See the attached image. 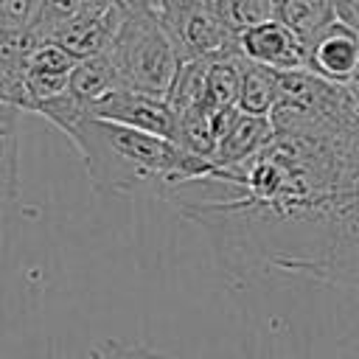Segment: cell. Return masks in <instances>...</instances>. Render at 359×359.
<instances>
[{"label":"cell","instance_id":"obj_7","mask_svg":"<svg viewBox=\"0 0 359 359\" xmlns=\"http://www.w3.org/2000/svg\"><path fill=\"white\" fill-rule=\"evenodd\" d=\"M306 70L334 84H351L359 70V28L334 20L306 50Z\"/></svg>","mask_w":359,"mask_h":359},{"label":"cell","instance_id":"obj_8","mask_svg":"<svg viewBox=\"0 0 359 359\" xmlns=\"http://www.w3.org/2000/svg\"><path fill=\"white\" fill-rule=\"evenodd\" d=\"M79 65V59L65 50L53 39H34L28 56H25V90H28V109L34 112L42 101L56 98L67 90L70 73Z\"/></svg>","mask_w":359,"mask_h":359},{"label":"cell","instance_id":"obj_13","mask_svg":"<svg viewBox=\"0 0 359 359\" xmlns=\"http://www.w3.org/2000/svg\"><path fill=\"white\" fill-rule=\"evenodd\" d=\"M241 59H244L241 53L210 59L208 79H205V98H202V107L208 112L236 107L238 87H241Z\"/></svg>","mask_w":359,"mask_h":359},{"label":"cell","instance_id":"obj_16","mask_svg":"<svg viewBox=\"0 0 359 359\" xmlns=\"http://www.w3.org/2000/svg\"><path fill=\"white\" fill-rule=\"evenodd\" d=\"M213 6L233 34L275 17V0H213Z\"/></svg>","mask_w":359,"mask_h":359},{"label":"cell","instance_id":"obj_18","mask_svg":"<svg viewBox=\"0 0 359 359\" xmlns=\"http://www.w3.org/2000/svg\"><path fill=\"white\" fill-rule=\"evenodd\" d=\"M84 359H171L165 353H157L140 342H118V339H104L98 342Z\"/></svg>","mask_w":359,"mask_h":359},{"label":"cell","instance_id":"obj_10","mask_svg":"<svg viewBox=\"0 0 359 359\" xmlns=\"http://www.w3.org/2000/svg\"><path fill=\"white\" fill-rule=\"evenodd\" d=\"M275 17L309 45L337 20V0H275Z\"/></svg>","mask_w":359,"mask_h":359},{"label":"cell","instance_id":"obj_14","mask_svg":"<svg viewBox=\"0 0 359 359\" xmlns=\"http://www.w3.org/2000/svg\"><path fill=\"white\" fill-rule=\"evenodd\" d=\"M174 143L196 157L213 160L219 137H216V126H213V112H208L205 107L188 109L182 115H177V132H174Z\"/></svg>","mask_w":359,"mask_h":359},{"label":"cell","instance_id":"obj_11","mask_svg":"<svg viewBox=\"0 0 359 359\" xmlns=\"http://www.w3.org/2000/svg\"><path fill=\"white\" fill-rule=\"evenodd\" d=\"M280 98V73L250 59H241V87H238V112L269 118Z\"/></svg>","mask_w":359,"mask_h":359},{"label":"cell","instance_id":"obj_2","mask_svg":"<svg viewBox=\"0 0 359 359\" xmlns=\"http://www.w3.org/2000/svg\"><path fill=\"white\" fill-rule=\"evenodd\" d=\"M121 87L140 90L165 98L180 67L182 53L151 6H135L126 11L109 50Z\"/></svg>","mask_w":359,"mask_h":359},{"label":"cell","instance_id":"obj_15","mask_svg":"<svg viewBox=\"0 0 359 359\" xmlns=\"http://www.w3.org/2000/svg\"><path fill=\"white\" fill-rule=\"evenodd\" d=\"M208 65H210V59H185V62H182V67H180V73H177V79H174L168 95H165L168 107H171L177 115L202 107Z\"/></svg>","mask_w":359,"mask_h":359},{"label":"cell","instance_id":"obj_5","mask_svg":"<svg viewBox=\"0 0 359 359\" xmlns=\"http://www.w3.org/2000/svg\"><path fill=\"white\" fill-rule=\"evenodd\" d=\"M126 11V6H84L73 20L59 25L50 34V39L70 50L76 59L107 53Z\"/></svg>","mask_w":359,"mask_h":359},{"label":"cell","instance_id":"obj_19","mask_svg":"<svg viewBox=\"0 0 359 359\" xmlns=\"http://www.w3.org/2000/svg\"><path fill=\"white\" fill-rule=\"evenodd\" d=\"M337 17L359 28V0H337Z\"/></svg>","mask_w":359,"mask_h":359},{"label":"cell","instance_id":"obj_1","mask_svg":"<svg viewBox=\"0 0 359 359\" xmlns=\"http://www.w3.org/2000/svg\"><path fill=\"white\" fill-rule=\"evenodd\" d=\"M67 140L79 151L90 185L98 194H157L174 191L210 177L219 165L180 149L168 137L137 132L101 118H81Z\"/></svg>","mask_w":359,"mask_h":359},{"label":"cell","instance_id":"obj_4","mask_svg":"<svg viewBox=\"0 0 359 359\" xmlns=\"http://www.w3.org/2000/svg\"><path fill=\"white\" fill-rule=\"evenodd\" d=\"M90 115L137 129V132L168 137V140H174V132H177V112L168 107L165 98L129 90V87H118L101 101H95L90 107Z\"/></svg>","mask_w":359,"mask_h":359},{"label":"cell","instance_id":"obj_12","mask_svg":"<svg viewBox=\"0 0 359 359\" xmlns=\"http://www.w3.org/2000/svg\"><path fill=\"white\" fill-rule=\"evenodd\" d=\"M118 87H121V79H118V70H115L112 56L109 53H98V56L79 59V65L70 73L67 93L73 98H79L90 109L95 101H101L104 95H109Z\"/></svg>","mask_w":359,"mask_h":359},{"label":"cell","instance_id":"obj_20","mask_svg":"<svg viewBox=\"0 0 359 359\" xmlns=\"http://www.w3.org/2000/svg\"><path fill=\"white\" fill-rule=\"evenodd\" d=\"M0 6H3V0H0Z\"/></svg>","mask_w":359,"mask_h":359},{"label":"cell","instance_id":"obj_9","mask_svg":"<svg viewBox=\"0 0 359 359\" xmlns=\"http://www.w3.org/2000/svg\"><path fill=\"white\" fill-rule=\"evenodd\" d=\"M275 137V126H272V118H264V115H247V112H238L230 123V129L222 135L219 146H216V154H213V163L219 168H236V165H244L247 160H252L255 154H261Z\"/></svg>","mask_w":359,"mask_h":359},{"label":"cell","instance_id":"obj_17","mask_svg":"<svg viewBox=\"0 0 359 359\" xmlns=\"http://www.w3.org/2000/svg\"><path fill=\"white\" fill-rule=\"evenodd\" d=\"M42 0H3L0 6V28L31 34L36 17H39Z\"/></svg>","mask_w":359,"mask_h":359},{"label":"cell","instance_id":"obj_3","mask_svg":"<svg viewBox=\"0 0 359 359\" xmlns=\"http://www.w3.org/2000/svg\"><path fill=\"white\" fill-rule=\"evenodd\" d=\"M154 11L177 42L182 62L241 53L238 34L224 25L213 0H160Z\"/></svg>","mask_w":359,"mask_h":359},{"label":"cell","instance_id":"obj_6","mask_svg":"<svg viewBox=\"0 0 359 359\" xmlns=\"http://www.w3.org/2000/svg\"><path fill=\"white\" fill-rule=\"evenodd\" d=\"M238 50L244 59L272 67L278 73L306 67V45L278 17L244 28L238 34Z\"/></svg>","mask_w":359,"mask_h":359}]
</instances>
